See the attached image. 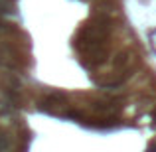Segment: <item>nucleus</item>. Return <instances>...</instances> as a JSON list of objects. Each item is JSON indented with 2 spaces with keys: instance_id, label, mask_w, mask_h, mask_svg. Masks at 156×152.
I'll list each match as a JSON object with an SVG mask.
<instances>
[{
  "instance_id": "1",
  "label": "nucleus",
  "mask_w": 156,
  "mask_h": 152,
  "mask_svg": "<svg viewBox=\"0 0 156 152\" xmlns=\"http://www.w3.org/2000/svg\"><path fill=\"white\" fill-rule=\"evenodd\" d=\"M113 32V22L107 14H95L77 30L73 38L79 59L85 67L95 69L107 61L109 57V40Z\"/></svg>"
},
{
  "instance_id": "2",
  "label": "nucleus",
  "mask_w": 156,
  "mask_h": 152,
  "mask_svg": "<svg viewBox=\"0 0 156 152\" xmlns=\"http://www.w3.org/2000/svg\"><path fill=\"white\" fill-rule=\"evenodd\" d=\"M42 109L48 111V113H59V115H65V113L69 111L67 95H65V93H59V91L48 93V95L42 99Z\"/></svg>"
},
{
  "instance_id": "3",
  "label": "nucleus",
  "mask_w": 156,
  "mask_h": 152,
  "mask_svg": "<svg viewBox=\"0 0 156 152\" xmlns=\"http://www.w3.org/2000/svg\"><path fill=\"white\" fill-rule=\"evenodd\" d=\"M0 65H2V67H8V69H18L22 63L18 61L16 53L12 51L10 48L4 46V44H0Z\"/></svg>"
},
{
  "instance_id": "4",
  "label": "nucleus",
  "mask_w": 156,
  "mask_h": 152,
  "mask_svg": "<svg viewBox=\"0 0 156 152\" xmlns=\"http://www.w3.org/2000/svg\"><path fill=\"white\" fill-rule=\"evenodd\" d=\"M8 146H10V140H8L6 134H0V152H6Z\"/></svg>"
},
{
  "instance_id": "5",
  "label": "nucleus",
  "mask_w": 156,
  "mask_h": 152,
  "mask_svg": "<svg viewBox=\"0 0 156 152\" xmlns=\"http://www.w3.org/2000/svg\"><path fill=\"white\" fill-rule=\"evenodd\" d=\"M146 152H156V142H154V144H150V148L146 150Z\"/></svg>"
}]
</instances>
